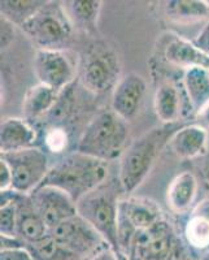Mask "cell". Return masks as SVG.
I'll list each match as a JSON object with an SVG mask.
<instances>
[{
    "mask_svg": "<svg viewBox=\"0 0 209 260\" xmlns=\"http://www.w3.org/2000/svg\"><path fill=\"white\" fill-rule=\"evenodd\" d=\"M108 173L109 162L76 151L51 167L41 186L57 187L77 203L85 195L103 185Z\"/></svg>",
    "mask_w": 209,
    "mask_h": 260,
    "instance_id": "1",
    "label": "cell"
},
{
    "mask_svg": "<svg viewBox=\"0 0 209 260\" xmlns=\"http://www.w3.org/2000/svg\"><path fill=\"white\" fill-rule=\"evenodd\" d=\"M124 192L118 178L106 181L94 191L77 202V212L96 229L120 260H127L118 245V206Z\"/></svg>",
    "mask_w": 209,
    "mask_h": 260,
    "instance_id": "2",
    "label": "cell"
},
{
    "mask_svg": "<svg viewBox=\"0 0 209 260\" xmlns=\"http://www.w3.org/2000/svg\"><path fill=\"white\" fill-rule=\"evenodd\" d=\"M129 125L112 110L97 113L85 127L77 151L103 161L121 159L129 147Z\"/></svg>",
    "mask_w": 209,
    "mask_h": 260,
    "instance_id": "3",
    "label": "cell"
},
{
    "mask_svg": "<svg viewBox=\"0 0 209 260\" xmlns=\"http://www.w3.org/2000/svg\"><path fill=\"white\" fill-rule=\"evenodd\" d=\"M178 129V127H177ZM173 125L153 127L130 143L120 159L118 181L124 192H133L146 180L160 151L176 132Z\"/></svg>",
    "mask_w": 209,
    "mask_h": 260,
    "instance_id": "4",
    "label": "cell"
},
{
    "mask_svg": "<svg viewBox=\"0 0 209 260\" xmlns=\"http://www.w3.org/2000/svg\"><path fill=\"white\" fill-rule=\"evenodd\" d=\"M73 26L62 3L47 2L21 29L38 50L62 51L71 39Z\"/></svg>",
    "mask_w": 209,
    "mask_h": 260,
    "instance_id": "5",
    "label": "cell"
},
{
    "mask_svg": "<svg viewBox=\"0 0 209 260\" xmlns=\"http://www.w3.org/2000/svg\"><path fill=\"white\" fill-rule=\"evenodd\" d=\"M185 243L165 219L134 236L127 260H187Z\"/></svg>",
    "mask_w": 209,
    "mask_h": 260,
    "instance_id": "6",
    "label": "cell"
},
{
    "mask_svg": "<svg viewBox=\"0 0 209 260\" xmlns=\"http://www.w3.org/2000/svg\"><path fill=\"white\" fill-rule=\"evenodd\" d=\"M0 159L6 160L12 169V189L20 194H31L41 186L51 169L47 155L38 147L0 154Z\"/></svg>",
    "mask_w": 209,
    "mask_h": 260,
    "instance_id": "7",
    "label": "cell"
},
{
    "mask_svg": "<svg viewBox=\"0 0 209 260\" xmlns=\"http://www.w3.org/2000/svg\"><path fill=\"white\" fill-rule=\"evenodd\" d=\"M121 65L118 56L106 45H95L87 52L82 65L83 86L94 94L115 89L118 83Z\"/></svg>",
    "mask_w": 209,
    "mask_h": 260,
    "instance_id": "8",
    "label": "cell"
},
{
    "mask_svg": "<svg viewBox=\"0 0 209 260\" xmlns=\"http://www.w3.org/2000/svg\"><path fill=\"white\" fill-rule=\"evenodd\" d=\"M50 236L85 260H89L108 246L96 229L78 213L53 228Z\"/></svg>",
    "mask_w": 209,
    "mask_h": 260,
    "instance_id": "9",
    "label": "cell"
},
{
    "mask_svg": "<svg viewBox=\"0 0 209 260\" xmlns=\"http://www.w3.org/2000/svg\"><path fill=\"white\" fill-rule=\"evenodd\" d=\"M34 73L39 83L60 94L74 80L76 69L71 57L64 51L37 50Z\"/></svg>",
    "mask_w": 209,
    "mask_h": 260,
    "instance_id": "10",
    "label": "cell"
},
{
    "mask_svg": "<svg viewBox=\"0 0 209 260\" xmlns=\"http://www.w3.org/2000/svg\"><path fill=\"white\" fill-rule=\"evenodd\" d=\"M30 197L48 231H52L53 228L78 213L76 202L57 187L39 186Z\"/></svg>",
    "mask_w": 209,
    "mask_h": 260,
    "instance_id": "11",
    "label": "cell"
},
{
    "mask_svg": "<svg viewBox=\"0 0 209 260\" xmlns=\"http://www.w3.org/2000/svg\"><path fill=\"white\" fill-rule=\"evenodd\" d=\"M146 90L147 83L142 76L134 72L125 74L113 89L111 110L126 121L133 120L141 108Z\"/></svg>",
    "mask_w": 209,
    "mask_h": 260,
    "instance_id": "12",
    "label": "cell"
},
{
    "mask_svg": "<svg viewBox=\"0 0 209 260\" xmlns=\"http://www.w3.org/2000/svg\"><path fill=\"white\" fill-rule=\"evenodd\" d=\"M17 207V237L25 245L38 242L50 234L47 225L37 211L30 194H20Z\"/></svg>",
    "mask_w": 209,
    "mask_h": 260,
    "instance_id": "13",
    "label": "cell"
},
{
    "mask_svg": "<svg viewBox=\"0 0 209 260\" xmlns=\"http://www.w3.org/2000/svg\"><path fill=\"white\" fill-rule=\"evenodd\" d=\"M183 242L192 252L209 250V199L200 202L183 224Z\"/></svg>",
    "mask_w": 209,
    "mask_h": 260,
    "instance_id": "14",
    "label": "cell"
},
{
    "mask_svg": "<svg viewBox=\"0 0 209 260\" xmlns=\"http://www.w3.org/2000/svg\"><path fill=\"white\" fill-rule=\"evenodd\" d=\"M38 133L24 118L8 117L0 125V152H15L36 147Z\"/></svg>",
    "mask_w": 209,
    "mask_h": 260,
    "instance_id": "15",
    "label": "cell"
},
{
    "mask_svg": "<svg viewBox=\"0 0 209 260\" xmlns=\"http://www.w3.org/2000/svg\"><path fill=\"white\" fill-rule=\"evenodd\" d=\"M208 132L203 125L178 127L169 139L168 146L180 159H195L205 152Z\"/></svg>",
    "mask_w": 209,
    "mask_h": 260,
    "instance_id": "16",
    "label": "cell"
},
{
    "mask_svg": "<svg viewBox=\"0 0 209 260\" xmlns=\"http://www.w3.org/2000/svg\"><path fill=\"white\" fill-rule=\"evenodd\" d=\"M165 60L171 65L185 71L195 67L209 69V56L200 51L194 42L183 39L181 37L173 36L168 38L164 48Z\"/></svg>",
    "mask_w": 209,
    "mask_h": 260,
    "instance_id": "17",
    "label": "cell"
},
{
    "mask_svg": "<svg viewBox=\"0 0 209 260\" xmlns=\"http://www.w3.org/2000/svg\"><path fill=\"white\" fill-rule=\"evenodd\" d=\"M118 213L124 216L136 231L148 229L164 219L161 210L155 202L138 197L121 199Z\"/></svg>",
    "mask_w": 209,
    "mask_h": 260,
    "instance_id": "18",
    "label": "cell"
},
{
    "mask_svg": "<svg viewBox=\"0 0 209 260\" xmlns=\"http://www.w3.org/2000/svg\"><path fill=\"white\" fill-rule=\"evenodd\" d=\"M197 194V178L190 171H185L173 178L166 191V203L173 212H187Z\"/></svg>",
    "mask_w": 209,
    "mask_h": 260,
    "instance_id": "19",
    "label": "cell"
},
{
    "mask_svg": "<svg viewBox=\"0 0 209 260\" xmlns=\"http://www.w3.org/2000/svg\"><path fill=\"white\" fill-rule=\"evenodd\" d=\"M183 87L191 110L200 115L209 104V69L195 67L185 71Z\"/></svg>",
    "mask_w": 209,
    "mask_h": 260,
    "instance_id": "20",
    "label": "cell"
},
{
    "mask_svg": "<svg viewBox=\"0 0 209 260\" xmlns=\"http://www.w3.org/2000/svg\"><path fill=\"white\" fill-rule=\"evenodd\" d=\"M155 113L164 125H173L181 113V96L171 82H164L155 92Z\"/></svg>",
    "mask_w": 209,
    "mask_h": 260,
    "instance_id": "21",
    "label": "cell"
},
{
    "mask_svg": "<svg viewBox=\"0 0 209 260\" xmlns=\"http://www.w3.org/2000/svg\"><path fill=\"white\" fill-rule=\"evenodd\" d=\"M57 98H59V92H56L48 86L42 85V83L32 86L26 92V96L24 99L25 120L34 121L37 118L46 115L48 111L52 110Z\"/></svg>",
    "mask_w": 209,
    "mask_h": 260,
    "instance_id": "22",
    "label": "cell"
},
{
    "mask_svg": "<svg viewBox=\"0 0 209 260\" xmlns=\"http://www.w3.org/2000/svg\"><path fill=\"white\" fill-rule=\"evenodd\" d=\"M48 0H2V18L15 26L22 27L46 6Z\"/></svg>",
    "mask_w": 209,
    "mask_h": 260,
    "instance_id": "23",
    "label": "cell"
},
{
    "mask_svg": "<svg viewBox=\"0 0 209 260\" xmlns=\"http://www.w3.org/2000/svg\"><path fill=\"white\" fill-rule=\"evenodd\" d=\"M166 15L177 22H192L204 18L209 20V2L171 0L166 3Z\"/></svg>",
    "mask_w": 209,
    "mask_h": 260,
    "instance_id": "24",
    "label": "cell"
},
{
    "mask_svg": "<svg viewBox=\"0 0 209 260\" xmlns=\"http://www.w3.org/2000/svg\"><path fill=\"white\" fill-rule=\"evenodd\" d=\"M101 4L100 0H72L64 3V7L73 25L94 29L100 15Z\"/></svg>",
    "mask_w": 209,
    "mask_h": 260,
    "instance_id": "25",
    "label": "cell"
},
{
    "mask_svg": "<svg viewBox=\"0 0 209 260\" xmlns=\"http://www.w3.org/2000/svg\"><path fill=\"white\" fill-rule=\"evenodd\" d=\"M25 247L34 260H85L76 252L60 245L50 234L43 240L29 243Z\"/></svg>",
    "mask_w": 209,
    "mask_h": 260,
    "instance_id": "26",
    "label": "cell"
},
{
    "mask_svg": "<svg viewBox=\"0 0 209 260\" xmlns=\"http://www.w3.org/2000/svg\"><path fill=\"white\" fill-rule=\"evenodd\" d=\"M46 143L53 152H60L66 146V134L61 129H52L46 137Z\"/></svg>",
    "mask_w": 209,
    "mask_h": 260,
    "instance_id": "27",
    "label": "cell"
},
{
    "mask_svg": "<svg viewBox=\"0 0 209 260\" xmlns=\"http://www.w3.org/2000/svg\"><path fill=\"white\" fill-rule=\"evenodd\" d=\"M0 260H34L26 247L0 250Z\"/></svg>",
    "mask_w": 209,
    "mask_h": 260,
    "instance_id": "28",
    "label": "cell"
},
{
    "mask_svg": "<svg viewBox=\"0 0 209 260\" xmlns=\"http://www.w3.org/2000/svg\"><path fill=\"white\" fill-rule=\"evenodd\" d=\"M13 175L12 169L8 166L6 160L0 159V191L12 189Z\"/></svg>",
    "mask_w": 209,
    "mask_h": 260,
    "instance_id": "29",
    "label": "cell"
},
{
    "mask_svg": "<svg viewBox=\"0 0 209 260\" xmlns=\"http://www.w3.org/2000/svg\"><path fill=\"white\" fill-rule=\"evenodd\" d=\"M192 42L199 50L203 51L205 55L209 56V20L206 21L205 26L201 29V31L197 34V37Z\"/></svg>",
    "mask_w": 209,
    "mask_h": 260,
    "instance_id": "30",
    "label": "cell"
},
{
    "mask_svg": "<svg viewBox=\"0 0 209 260\" xmlns=\"http://www.w3.org/2000/svg\"><path fill=\"white\" fill-rule=\"evenodd\" d=\"M13 26L15 25L11 24L9 21L2 18V50L8 47L11 45V42L13 41V36H15Z\"/></svg>",
    "mask_w": 209,
    "mask_h": 260,
    "instance_id": "31",
    "label": "cell"
},
{
    "mask_svg": "<svg viewBox=\"0 0 209 260\" xmlns=\"http://www.w3.org/2000/svg\"><path fill=\"white\" fill-rule=\"evenodd\" d=\"M89 260H120V259H118L117 254L113 251V248L107 246V247H104L103 250H100L97 254H95L94 256L90 257Z\"/></svg>",
    "mask_w": 209,
    "mask_h": 260,
    "instance_id": "32",
    "label": "cell"
},
{
    "mask_svg": "<svg viewBox=\"0 0 209 260\" xmlns=\"http://www.w3.org/2000/svg\"><path fill=\"white\" fill-rule=\"evenodd\" d=\"M199 116H200V118L203 120L204 124H205L206 126H209V104L204 108L203 112H201Z\"/></svg>",
    "mask_w": 209,
    "mask_h": 260,
    "instance_id": "33",
    "label": "cell"
},
{
    "mask_svg": "<svg viewBox=\"0 0 209 260\" xmlns=\"http://www.w3.org/2000/svg\"><path fill=\"white\" fill-rule=\"evenodd\" d=\"M199 260H209V250H208V251L205 252V254L201 255L200 259H199Z\"/></svg>",
    "mask_w": 209,
    "mask_h": 260,
    "instance_id": "34",
    "label": "cell"
}]
</instances>
